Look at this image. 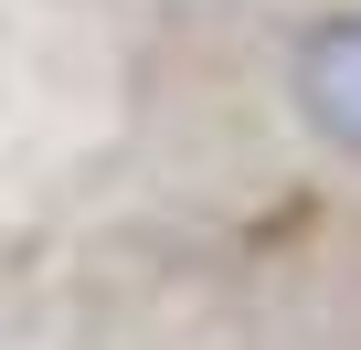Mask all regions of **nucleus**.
<instances>
[{
    "label": "nucleus",
    "mask_w": 361,
    "mask_h": 350,
    "mask_svg": "<svg viewBox=\"0 0 361 350\" xmlns=\"http://www.w3.org/2000/svg\"><path fill=\"white\" fill-rule=\"evenodd\" d=\"M287 106L319 149L361 159V11H319L287 43Z\"/></svg>",
    "instance_id": "obj_1"
}]
</instances>
